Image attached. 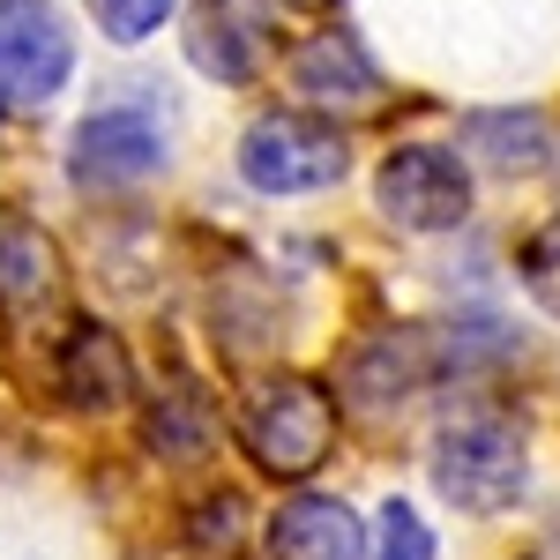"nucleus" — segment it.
<instances>
[{
    "label": "nucleus",
    "instance_id": "1",
    "mask_svg": "<svg viewBox=\"0 0 560 560\" xmlns=\"http://www.w3.org/2000/svg\"><path fill=\"white\" fill-rule=\"evenodd\" d=\"M240 448L255 456V471L269 478H314L337 448V396L306 374H269L240 396Z\"/></svg>",
    "mask_w": 560,
    "mask_h": 560
},
{
    "label": "nucleus",
    "instance_id": "8",
    "mask_svg": "<svg viewBox=\"0 0 560 560\" xmlns=\"http://www.w3.org/2000/svg\"><path fill=\"white\" fill-rule=\"evenodd\" d=\"M433 382V337L427 329H382L366 345H351L345 382H337V411H359V419H396L411 411V396Z\"/></svg>",
    "mask_w": 560,
    "mask_h": 560
},
{
    "label": "nucleus",
    "instance_id": "9",
    "mask_svg": "<svg viewBox=\"0 0 560 560\" xmlns=\"http://www.w3.org/2000/svg\"><path fill=\"white\" fill-rule=\"evenodd\" d=\"M292 90L322 113H374L382 105V68L366 60V45L351 31H314L292 52Z\"/></svg>",
    "mask_w": 560,
    "mask_h": 560
},
{
    "label": "nucleus",
    "instance_id": "2",
    "mask_svg": "<svg viewBox=\"0 0 560 560\" xmlns=\"http://www.w3.org/2000/svg\"><path fill=\"white\" fill-rule=\"evenodd\" d=\"M433 486L464 516H501L530 486V448L509 411H464L433 433Z\"/></svg>",
    "mask_w": 560,
    "mask_h": 560
},
{
    "label": "nucleus",
    "instance_id": "15",
    "mask_svg": "<svg viewBox=\"0 0 560 560\" xmlns=\"http://www.w3.org/2000/svg\"><path fill=\"white\" fill-rule=\"evenodd\" d=\"M173 8H179V0H90L97 31H105L113 45H142V38H158V31L173 23Z\"/></svg>",
    "mask_w": 560,
    "mask_h": 560
},
{
    "label": "nucleus",
    "instance_id": "7",
    "mask_svg": "<svg viewBox=\"0 0 560 560\" xmlns=\"http://www.w3.org/2000/svg\"><path fill=\"white\" fill-rule=\"evenodd\" d=\"M277 52V0H195L187 8V60L224 90H247Z\"/></svg>",
    "mask_w": 560,
    "mask_h": 560
},
{
    "label": "nucleus",
    "instance_id": "17",
    "mask_svg": "<svg viewBox=\"0 0 560 560\" xmlns=\"http://www.w3.org/2000/svg\"><path fill=\"white\" fill-rule=\"evenodd\" d=\"M240 493H210L202 509H195V523H187V538H195V553H232L240 546Z\"/></svg>",
    "mask_w": 560,
    "mask_h": 560
},
{
    "label": "nucleus",
    "instance_id": "10",
    "mask_svg": "<svg viewBox=\"0 0 560 560\" xmlns=\"http://www.w3.org/2000/svg\"><path fill=\"white\" fill-rule=\"evenodd\" d=\"M52 382H60V396H68L75 411H120L135 396V359H128V345H120V329L75 322V329L60 337Z\"/></svg>",
    "mask_w": 560,
    "mask_h": 560
},
{
    "label": "nucleus",
    "instance_id": "6",
    "mask_svg": "<svg viewBox=\"0 0 560 560\" xmlns=\"http://www.w3.org/2000/svg\"><path fill=\"white\" fill-rule=\"evenodd\" d=\"M75 75V38L52 0H0V105L38 113Z\"/></svg>",
    "mask_w": 560,
    "mask_h": 560
},
{
    "label": "nucleus",
    "instance_id": "13",
    "mask_svg": "<svg viewBox=\"0 0 560 560\" xmlns=\"http://www.w3.org/2000/svg\"><path fill=\"white\" fill-rule=\"evenodd\" d=\"M52 284H60L52 240H45L31 217H0V300L38 306V300H52Z\"/></svg>",
    "mask_w": 560,
    "mask_h": 560
},
{
    "label": "nucleus",
    "instance_id": "18",
    "mask_svg": "<svg viewBox=\"0 0 560 560\" xmlns=\"http://www.w3.org/2000/svg\"><path fill=\"white\" fill-rule=\"evenodd\" d=\"M284 8H322V0H284Z\"/></svg>",
    "mask_w": 560,
    "mask_h": 560
},
{
    "label": "nucleus",
    "instance_id": "4",
    "mask_svg": "<svg viewBox=\"0 0 560 560\" xmlns=\"http://www.w3.org/2000/svg\"><path fill=\"white\" fill-rule=\"evenodd\" d=\"M374 202L396 232H456L471 217V165L441 142H396L374 173Z\"/></svg>",
    "mask_w": 560,
    "mask_h": 560
},
{
    "label": "nucleus",
    "instance_id": "3",
    "mask_svg": "<svg viewBox=\"0 0 560 560\" xmlns=\"http://www.w3.org/2000/svg\"><path fill=\"white\" fill-rule=\"evenodd\" d=\"M351 173V142L306 113H255L240 135V179L255 195H322Z\"/></svg>",
    "mask_w": 560,
    "mask_h": 560
},
{
    "label": "nucleus",
    "instance_id": "12",
    "mask_svg": "<svg viewBox=\"0 0 560 560\" xmlns=\"http://www.w3.org/2000/svg\"><path fill=\"white\" fill-rule=\"evenodd\" d=\"M456 142L471 150V165H486V173H501V179H530V173H546V158H553V135H546V120L530 105L464 113L456 120Z\"/></svg>",
    "mask_w": 560,
    "mask_h": 560
},
{
    "label": "nucleus",
    "instance_id": "5",
    "mask_svg": "<svg viewBox=\"0 0 560 560\" xmlns=\"http://www.w3.org/2000/svg\"><path fill=\"white\" fill-rule=\"evenodd\" d=\"M165 158H173V142H165L158 105H97L68 135V173H75V187H97V195L158 179Z\"/></svg>",
    "mask_w": 560,
    "mask_h": 560
},
{
    "label": "nucleus",
    "instance_id": "14",
    "mask_svg": "<svg viewBox=\"0 0 560 560\" xmlns=\"http://www.w3.org/2000/svg\"><path fill=\"white\" fill-rule=\"evenodd\" d=\"M516 269H523V292H530V300H538V306L560 322V217H546V224L523 240Z\"/></svg>",
    "mask_w": 560,
    "mask_h": 560
},
{
    "label": "nucleus",
    "instance_id": "16",
    "mask_svg": "<svg viewBox=\"0 0 560 560\" xmlns=\"http://www.w3.org/2000/svg\"><path fill=\"white\" fill-rule=\"evenodd\" d=\"M374 560H433V530L411 501H388L382 509V546H374Z\"/></svg>",
    "mask_w": 560,
    "mask_h": 560
},
{
    "label": "nucleus",
    "instance_id": "11",
    "mask_svg": "<svg viewBox=\"0 0 560 560\" xmlns=\"http://www.w3.org/2000/svg\"><path fill=\"white\" fill-rule=\"evenodd\" d=\"M261 538L269 560H366V523L337 493H292Z\"/></svg>",
    "mask_w": 560,
    "mask_h": 560
}]
</instances>
